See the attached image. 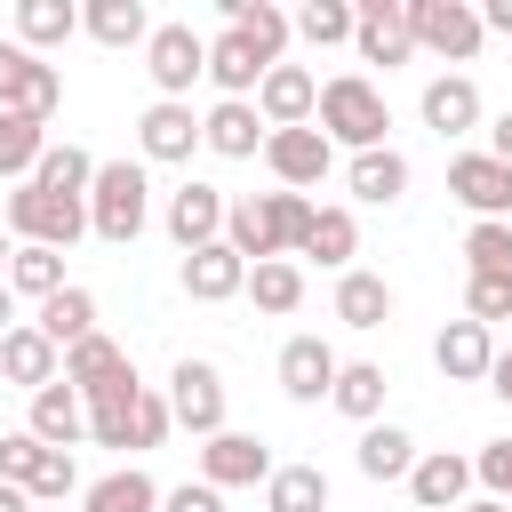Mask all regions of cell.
I'll return each mask as SVG.
<instances>
[{"mask_svg":"<svg viewBox=\"0 0 512 512\" xmlns=\"http://www.w3.org/2000/svg\"><path fill=\"white\" fill-rule=\"evenodd\" d=\"M304 232H312V200L304 192H256V200H232V216H224V240L240 248V264L296 256Z\"/></svg>","mask_w":512,"mask_h":512,"instance_id":"6da1fadb","label":"cell"},{"mask_svg":"<svg viewBox=\"0 0 512 512\" xmlns=\"http://www.w3.org/2000/svg\"><path fill=\"white\" fill-rule=\"evenodd\" d=\"M328 144H344V152H376L384 136H392V104H384V88L376 80H360V72H336V80H320V120H312Z\"/></svg>","mask_w":512,"mask_h":512,"instance_id":"7a4b0ae2","label":"cell"},{"mask_svg":"<svg viewBox=\"0 0 512 512\" xmlns=\"http://www.w3.org/2000/svg\"><path fill=\"white\" fill-rule=\"evenodd\" d=\"M152 224V176L144 160H96V184H88V232L128 248L136 232Z\"/></svg>","mask_w":512,"mask_h":512,"instance_id":"3957f363","label":"cell"},{"mask_svg":"<svg viewBox=\"0 0 512 512\" xmlns=\"http://www.w3.org/2000/svg\"><path fill=\"white\" fill-rule=\"evenodd\" d=\"M168 432H176V416H168V400L144 392V384H120V392L88 400V440H96V448H160Z\"/></svg>","mask_w":512,"mask_h":512,"instance_id":"277c9868","label":"cell"},{"mask_svg":"<svg viewBox=\"0 0 512 512\" xmlns=\"http://www.w3.org/2000/svg\"><path fill=\"white\" fill-rule=\"evenodd\" d=\"M0 224H8L16 240H32V248H72V240L88 232V200H64V192H40V184H16Z\"/></svg>","mask_w":512,"mask_h":512,"instance_id":"5b68a950","label":"cell"},{"mask_svg":"<svg viewBox=\"0 0 512 512\" xmlns=\"http://www.w3.org/2000/svg\"><path fill=\"white\" fill-rule=\"evenodd\" d=\"M408 32H416V48H432L448 64H472L480 40H488V24H480L472 0H408Z\"/></svg>","mask_w":512,"mask_h":512,"instance_id":"8992f818","label":"cell"},{"mask_svg":"<svg viewBox=\"0 0 512 512\" xmlns=\"http://www.w3.org/2000/svg\"><path fill=\"white\" fill-rule=\"evenodd\" d=\"M144 72H152V88H160L168 104H184L192 80H208V40H200L192 24H152V40H144Z\"/></svg>","mask_w":512,"mask_h":512,"instance_id":"52a82bcc","label":"cell"},{"mask_svg":"<svg viewBox=\"0 0 512 512\" xmlns=\"http://www.w3.org/2000/svg\"><path fill=\"white\" fill-rule=\"evenodd\" d=\"M168 416L192 440H216L224 432V368L216 360H176L168 368Z\"/></svg>","mask_w":512,"mask_h":512,"instance_id":"ba28073f","label":"cell"},{"mask_svg":"<svg viewBox=\"0 0 512 512\" xmlns=\"http://www.w3.org/2000/svg\"><path fill=\"white\" fill-rule=\"evenodd\" d=\"M64 104V72L16 40H0V112H32V120H56Z\"/></svg>","mask_w":512,"mask_h":512,"instance_id":"9c48e42d","label":"cell"},{"mask_svg":"<svg viewBox=\"0 0 512 512\" xmlns=\"http://www.w3.org/2000/svg\"><path fill=\"white\" fill-rule=\"evenodd\" d=\"M448 192L472 208V224H512V168L496 152H456L448 160Z\"/></svg>","mask_w":512,"mask_h":512,"instance_id":"30bf717a","label":"cell"},{"mask_svg":"<svg viewBox=\"0 0 512 512\" xmlns=\"http://www.w3.org/2000/svg\"><path fill=\"white\" fill-rule=\"evenodd\" d=\"M264 168L280 176V192H312L328 168H336V144L320 128H272L264 136Z\"/></svg>","mask_w":512,"mask_h":512,"instance_id":"8fae6325","label":"cell"},{"mask_svg":"<svg viewBox=\"0 0 512 512\" xmlns=\"http://www.w3.org/2000/svg\"><path fill=\"white\" fill-rule=\"evenodd\" d=\"M280 464H272V448L256 440V432H216V440H200V480L208 488H256V480H272Z\"/></svg>","mask_w":512,"mask_h":512,"instance_id":"7c38bea8","label":"cell"},{"mask_svg":"<svg viewBox=\"0 0 512 512\" xmlns=\"http://www.w3.org/2000/svg\"><path fill=\"white\" fill-rule=\"evenodd\" d=\"M360 8V24H352V48H360V64H408L416 56V32H408V0H352Z\"/></svg>","mask_w":512,"mask_h":512,"instance_id":"4fadbf2b","label":"cell"},{"mask_svg":"<svg viewBox=\"0 0 512 512\" xmlns=\"http://www.w3.org/2000/svg\"><path fill=\"white\" fill-rule=\"evenodd\" d=\"M336 368H344V360H336L328 336H288V344H280V392H288L296 408L328 400V392H336Z\"/></svg>","mask_w":512,"mask_h":512,"instance_id":"5bb4252c","label":"cell"},{"mask_svg":"<svg viewBox=\"0 0 512 512\" xmlns=\"http://www.w3.org/2000/svg\"><path fill=\"white\" fill-rule=\"evenodd\" d=\"M256 112H264V128H312L320 120V80L304 64H272L264 88H256Z\"/></svg>","mask_w":512,"mask_h":512,"instance_id":"9a60e30c","label":"cell"},{"mask_svg":"<svg viewBox=\"0 0 512 512\" xmlns=\"http://www.w3.org/2000/svg\"><path fill=\"white\" fill-rule=\"evenodd\" d=\"M264 136H272V128H264V112H256V104H240V96H216V104L200 112V144H208L216 160H256V152H264Z\"/></svg>","mask_w":512,"mask_h":512,"instance_id":"2e32d148","label":"cell"},{"mask_svg":"<svg viewBox=\"0 0 512 512\" xmlns=\"http://www.w3.org/2000/svg\"><path fill=\"white\" fill-rule=\"evenodd\" d=\"M0 384H16V392H48V384H64V352L24 320V328L0 336Z\"/></svg>","mask_w":512,"mask_h":512,"instance_id":"e0dca14e","label":"cell"},{"mask_svg":"<svg viewBox=\"0 0 512 512\" xmlns=\"http://www.w3.org/2000/svg\"><path fill=\"white\" fill-rule=\"evenodd\" d=\"M64 384H72L80 400H104V392L136 384V360H128V352H120V344H112V336L96 328L88 344H72V352H64Z\"/></svg>","mask_w":512,"mask_h":512,"instance_id":"ac0fdd59","label":"cell"},{"mask_svg":"<svg viewBox=\"0 0 512 512\" xmlns=\"http://www.w3.org/2000/svg\"><path fill=\"white\" fill-rule=\"evenodd\" d=\"M224 216H232V200L216 192V184H184V192H168V240L192 256V248H208V240H224Z\"/></svg>","mask_w":512,"mask_h":512,"instance_id":"d6986e66","label":"cell"},{"mask_svg":"<svg viewBox=\"0 0 512 512\" xmlns=\"http://www.w3.org/2000/svg\"><path fill=\"white\" fill-rule=\"evenodd\" d=\"M184 296H192V304H232V296H248V264H240V248H232V240L192 248V256H184Z\"/></svg>","mask_w":512,"mask_h":512,"instance_id":"ffe728a7","label":"cell"},{"mask_svg":"<svg viewBox=\"0 0 512 512\" xmlns=\"http://www.w3.org/2000/svg\"><path fill=\"white\" fill-rule=\"evenodd\" d=\"M432 368H440L448 384H488V368H496V336H488L480 320H448V328L432 336Z\"/></svg>","mask_w":512,"mask_h":512,"instance_id":"44dd1931","label":"cell"},{"mask_svg":"<svg viewBox=\"0 0 512 512\" xmlns=\"http://www.w3.org/2000/svg\"><path fill=\"white\" fill-rule=\"evenodd\" d=\"M408 496H416V512H464V504H472V456H448V448L416 456Z\"/></svg>","mask_w":512,"mask_h":512,"instance_id":"7402d4cb","label":"cell"},{"mask_svg":"<svg viewBox=\"0 0 512 512\" xmlns=\"http://www.w3.org/2000/svg\"><path fill=\"white\" fill-rule=\"evenodd\" d=\"M424 128L432 136H472L480 128V80L472 72H440V80H424Z\"/></svg>","mask_w":512,"mask_h":512,"instance_id":"603a6c76","label":"cell"},{"mask_svg":"<svg viewBox=\"0 0 512 512\" xmlns=\"http://www.w3.org/2000/svg\"><path fill=\"white\" fill-rule=\"evenodd\" d=\"M224 32H240L264 64H288V32H296V16L272 8V0H224Z\"/></svg>","mask_w":512,"mask_h":512,"instance_id":"cb8c5ba5","label":"cell"},{"mask_svg":"<svg viewBox=\"0 0 512 512\" xmlns=\"http://www.w3.org/2000/svg\"><path fill=\"white\" fill-rule=\"evenodd\" d=\"M136 144H144V160H192L200 152V120H192V104H144V120H136Z\"/></svg>","mask_w":512,"mask_h":512,"instance_id":"d4e9b609","label":"cell"},{"mask_svg":"<svg viewBox=\"0 0 512 512\" xmlns=\"http://www.w3.org/2000/svg\"><path fill=\"white\" fill-rule=\"evenodd\" d=\"M24 432H32L40 448H72V440L88 432V400H80L72 384H48V392H32V408H24Z\"/></svg>","mask_w":512,"mask_h":512,"instance_id":"484cf974","label":"cell"},{"mask_svg":"<svg viewBox=\"0 0 512 512\" xmlns=\"http://www.w3.org/2000/svg\"><path fill=\"white\" fill-rule=\"evenodd\" d=\"M264 72H272V64H264V56H256V48L240 40V32H216V40H208V80H216L224 96H240V104H256V88H264Z\"/></svg>","mask_w":512,"mask_h":512,"instance_id":"4316f807","label":"cell"},{"mask_svg":"<svg viewBox=\"0 0 512 512\" xmlns=\"http://www.w3.org/2000/svg\"><path fill=\"white\" fill-rule=\"evenodd\" d=\"M336 320L360 328V336L384 328V320H392V280H384V272H360V264L336 272Z\"/></svg>","mask_w":512,"mask_h":512,"instance_id":"83f0119b","label":"cell"},{"mask_svg":"<svg viewBox=\"0 0 512 512\" xmlns=\"http://www.w3.org/2000/svg\"><path fill=\"white\" fill-rule=\"evenodd\" d=\"M80 32L96 48H144L152 40V16H144V0H88L80 8Z\"/></svg>","mask_w":512,"mask_h":512,"instance_id":"f1b7e54d","label":"cell"},{"mask_svg":"<svg viewBox=\"0 0 512 512\" xmlns=\"http://www.w3.org/2000/svg\"><path fill=\"white\" fill-rule=\"evenodd\" d=\"M344 184H352L368 208H392V200L408 192V152H392V144H376V152H352Z\"/></svg>","mask_w":512,"mask_h":512,"instance_id":"f546056e","label":"cell"},{"mask_svg":"<svg viewBox=\"0 0 512 512\" xmlns=\"http://www.w3.org/2000/svg\"><path fill=\"white\" fill-rule=\"evenodd\" d=\"M32 328H40L56 352H72V344H88V336H96V296L72 280V288H56V296L40 304V320H32Z\"/></svg>","mask_w":512,"mask_h":512,"instance_id":"4dcf8cb0","label":"cell"},{"mask_svg":"<svg viewBox=\"0 0 512 512\" xmlns=\"http://www.w3.org/2000/svg\"><path fill=\"white\" fill-rule=\"evenodd\" d=\"M384 392H392V384H384V368H376V360H344V368H336L328 408H336V416H352V424L368 432V424L384 416Z\"/></svg>","mask_w":512,"mask_h":512,"instance_id":"1f68e13d","label":"cell"},{"mask_svg":"<svg viewBox=\"0 0 512 512\" xmlns=\"http://www.w3.org/2000/svg\"><path fill=\"white\" fill-rule=\"evenodd\" d=\"M160 496L168 488H152V472L120 464V472H104V480L80 488V512H160Z\"/></svg>","mask_w":512,"mask_h":512,"instance_id":"d6a6232c","label":"cell"},{"mask_svg":"<svg viewBox=\"0 0 512 512\" xmlns=\"http://www.w3.org/2000/svg\"><path fill=\"white\" fill-rule=\"evenodd\" d=\"M72 32H80V8H72V0H16V48L48 56V48H64Z\"/></svg>","mask_w":512,"mask_h":512,"instance_id":"836d02e7","label":"cell"},{"mask_svg":"<svg viewBox=\"0 0 512 512\" xmlns=\"http://www.w3.org/2000/svg\"><path fill=\"white\" fill-rule=\"evenodd\" d=\"M352 464H360V480H408L416 472V440L400 424H368L360 448H352Z\"/></svg>","mask_w":512,"mask_h":512,"instance_id":"e575fe53","label":"cell"},{"mask_svg":"<svg viewBox=\"0 0 512 512\" xmlns=\"http://www.w3.org/2000/svg\"><path fill=\"white\" fill-rule=\"evenodd\" d=\"M296 256H320L328 272H352V256H360V224H352V208H312V232H304Z\"/></svg>","mask_w":512,"mask_h":512,"instance_id":"d590c367","label":"cell"},{"mask_svg":"<svg viewBox=\"0 0 512 512\" xmlns=\"http://www.w3.org/2000/svg\"><path fill=\"white\" fill-rule=\"evenodd\" d=\"M8 288L32 296V304H48L56 288H72V280H64V248H32V240H16V256H8Z\"/></svg>","mask_w":512,"mask_h":512,"instance_id":"8d00e7d4","label":"cell"},{"mask_svg":"<svg viewBox=\"0 0 512 512\" xmlns=\"http://www.w3.org/2000/svg\"><path fill=\"white\" fill-rule=\"evenodd\" d=\"M264 512H328V472L320 464H280L264 480Z\"/></svg>","mask_w":512,"mask_h":512,"instance_id":"74e56055","label":"cell"},{"mask_svg":"<svg viewBox=\"0 0 512 512\" xmlns=\"http://www.w3.org/2000/svg\"><path fill=\"white\" fill-rule=\"evenodd\" d=\"M40 160H48V120H32V112H0V176H24V184H32Z\"/></svg>","mask_w":512,"mask_h":512,"instance_id":"f35d334b","label":"cell"},{"mask_svg":"<svg viewBox=\"0 0 512 512\" xmlns=\"http://www.w3.org/2000/svg\"><path fill=\"white\" fill-rule=\"evenodd\" d=\"M248 296H256V312H296L304 304V264L296 256H272V264H248Z\"/></svg>","mask_w":512,"mask_h":512,"instance_id":"ab89813d","label":"cell"},{"mask_svg":"<svg viewBox=\"0 0 512 512\" xmlns=\"http://www.w3.org/2000/svg\"><path fill=\"white\" fill-rule=\"evenodd\" d=\"M32 184H40V192H64V200H88V184H96V160H88L80 144H48V160L32 168Z\"/></svg>","mask_w":512,"mask_h":512,"instance_id":"60d3db41","label":"cell"},{"mask_svg":"<svg viewBox=\"0 0 512 512\" xmlns=\"http://www.w3.org/2000/svg\"><path fill=\"white\" fill-rule=\"evenodd\" d=\"M352 24H360V8H352V0H304V8H296V32H304L312 48H344V40H352Z\"/></svg>","mask_w":512,"mask_h":512,"instance_id":"b9f144b4","label":"cell"},{"mask_svg":"<svg viewBox=\"0 0 512 512\" xmlns=\"http://www.w3.org/2000/svg\"><path fill=\"white\" fill-rule=\"evenodd\" d=\"M464 264L480 280H512V224H472L464 232Z\"/></svg>","mask_w":512,"mask_h":512,"instance_id":"7bdbcfd3","label":"cell"},{"mask_svg":"<svg viewBox=\"0 0 512 512\" xmlns=\"http://www.w3.org/2000/svg\"><path fill=\"white\" fill-rule=\"evenodd\" d=\"M72 488H80V464H72V448H48V456H40V472L24 480V496H32V504H56V496H72Z\"/></svg>","mask_w":512,"mask_h":512,"instance_id":"ee69618b","label":"cell"},{"mask_svg":"<svg viewBox=\"0 0 512 512\" xmlns=\"http://www.w3.org/2000/svg\"><path fill=\"white\" fill-rule=\"evenodd\" d=\"M464 320H480V328H496V320H512V280H464Z\"/></svg>","mask_w":512,"mask_h":512,"instance_id":"f6af8a7d","label":"cell"},{"mask_svg":"<svg viewBox=\"0 0 512 512\" xmlns=\"http://www.w3.org/2000/svg\"><path fill=\"white\" fill-rule=\"evenodd\" d=\"M472 480H480L496 504H512V440H488V448L472 456Z\"/></svg>","mask_w":512,"mask_h":512,"instance_id":"bcb514c9","label":"cell"},{"mask_svg":"<svg viewBox=\"0 0 512 512\" xmlns=\"http://www.w3.org/2000/svg\"><path fill=\"white\" fill-rule=\"evenodd\" d=\"M40 456H48V448H40L32 432H0V480H16V488H24V480L40 472Z\"/></svg>","mask_w":512,"mask_h":512,"instance_id":"7dc6e473","label":"cell"},{"mask_svg":"<svg viewBox=\"0 0 512 512\" xmlns=\"http://www.w3.org/2000/svg\"><path fill=\"white\" fill-rule=\"evenodd\" d=\"M160 512H224V488L184 480V488H168V496H160Z\"/></svg>","mask_w":512,"mask_h":512,"instance_id":"c3c4849f","label":"cell"},{"mask_svg":"<svg viewBox=\"0 0 512 512\" xmlns=\"http://www.w3.org/2000/svg\"><path fill=\"white\" fill-rule=\"evenodd\" d=\"M488 152L512 168V112H496V128H488Z\"/></svg>","mask_w":512,"mask_h":512,"instance_id":"681fc988","label":"cell"},{"mask_svg":"<svg viewBox=\"0 0 512 512\" xmlns=\"http://www.w3.org/2000/svg\"><path fill=\"white\" fill-rule=\"evenodd\" d=\"M480 24H488V32H504V40H512V0H488V8H480Z\"/></svg>","mask_w":512,"mask_h":512,"instance_id":"f907efd6","label":"cell"},{"mask_svg":"<svg viewBox=\"0 0 512 512\" xmlns=\"http://www.w3.org/2000/svg\"><path fill=\"white\" fill-rule=\"evenodd\" d=\"M8 328H24V320H16V288L0 280V336H8Z\"/></svg>","mask_w":512,"mask_h":512,"instance_id":"816d5d0a","label":"cell"},{"mask_svg":"<svg viewBox=\"0 0 512 512\" xmlns=\"http://www.w3.org/2000/svg\"><path fill=\"white\" fill-rule=\"evenodd\" d=\"M0 512H32V496H24L16 480H0Z\"/></svg>","mask_w":512,"mask_h":512,"instance_id":"f5cc1de1","label":"cell"},{"mask_svg":"<svg viewBox=\"0 0 512 512\" xmlns=\"http://www.w3.org/2000/svg\"><path fill=\"white\" fill-rule=\"evenodd\" d=\"M8 256H16V232L0 224V280H8Z\"/></svg>","mask_w":512,"mask_h":512,"instance_id":"db71d44e","label":"cell"},{"mask_svg":"<svg viewBox=\"0 0 512 512\" xmlns=\"http://www.w3.org/2000/svg\"><path fill=\"white\" fill-rule=\"evenodd\" d=\"M464 512H512V504H496V496H472V504H464Z\"/></svg>","mask_w":512,"mask_h":512,"instance_id":"11a10c76","label":"cell"},{"mask_svg":"<svg viewBox=\"0 0 512 512\" xmlns=\"http://www.w3.org/2000/svg\"><path fill=\"white\" fill-rule=\"evenodd\" d=\"M504 352H512V344H504Z\"/></svg>","mask_w":512,"mask_h":512,"instance_id":"9f6ffc18","label":"cell"}]
</instances>
